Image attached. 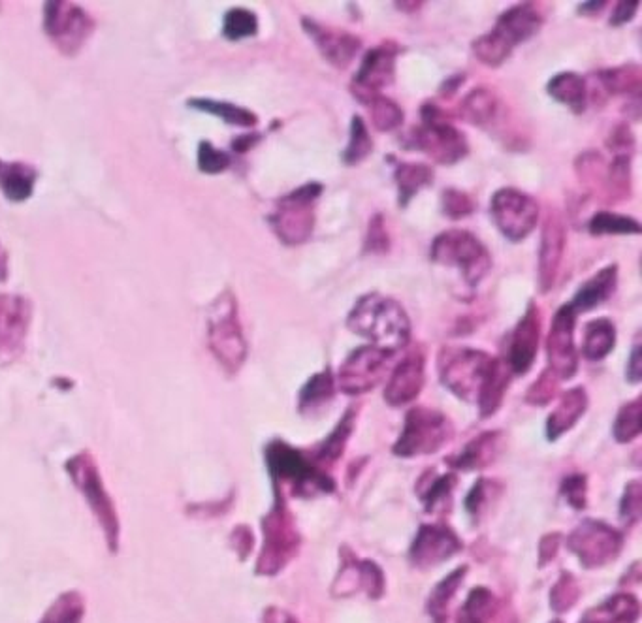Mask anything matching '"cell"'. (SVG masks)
I'll list each match as a JSON object with an SVG mask.
<instances>
[{
    "mask_svg": "<svg viewBox=\"0 0 642 623\" xmlns=\"http://www.w3.org/2000/svg\"><path fill=\"white\" fill-rule=\"evenodd\" d=\"M607 147L616 155H626V157H633L635 153V136L631 132V128L627 125H616L610 130L609 138H607Z\"/></svg>",
    "mask_w": 642,
    "mask_h": 623,
    "instance_id": "53",
    "label": "cell"
},
{
    "mask_svg": "<svg viewBox=\"0 0 642 623\" xmlns=\"http://www.w3.org/2000/svg\"><path fill=\"white\" fill-rule=\"evenodd\" d=\"M545 23V17L537 10V4L533 2H522L514 4L509 10H505L498 17L494 29L490 32L499 44L507 51L513 53V49L524 42L531 40L537 32L541 31Z\"/></svg>",
    "mask_w": 642,
    "mask_h": 623,
    "instance_id": "18",
    "label": "cell"
},
{
    "mask_svg": "<svg viewBox=\"0 0 642 623\" xmlns=\"http://www.w3.org/2000/svg\"><path fill=\"white\" fill-rule=\"evenodd\" d=\"M334 390H336V383L330 369H324L321 373L313 375L300 392V411L315 413L317 409H321L322 405H326L334 398Z\"/></svg>",
    "mask_w": 642,
    "mask_h": 623,
    "instance_id": "37",
    "label": "cell"
},
{
    "mask_svg": "<svg viewBox=\"0 0 642 623\" xmlns=\"http://www.w3.org/2000/svg\"><path fill=\"white\" fill-rule=\"evenodd\" d=\"M209 349L219 364L236 373L247 358V343L238 317V302L230 290L223 292L209 309Z\"/></svg>",
    "mask_w": 642,
    "mask_h": 623,
    "instance_id": "5",
    "label": "cell"
},
{
    "mask_svg": "<svg viewBox=\"0 0 642 623\" xmlns=\"http://www.w3.org/2000/svg\"><path fill=\"white\" fill-rule=\"evenodd\" d=\"M641 345L637 343L635 347H633V351H631V356H629V360H627V381L631 384H639L641 383V377H642V358H641Z\"/></svg>",
    "mask_w": 642,
    "mask_h": 623,
    "instance_id": "57",
    "label": "cell"
},
{
    "mask_svg": "<svg viewBox=\"0 0 642 623\" xmlns=\"http://www.w3.org/2000/svg\"><path fill=\"white\" fill-rule=\"evenodd\" d=\"M462 541L445 526H422L411 546V561L417 567H432L460 552Z\"/></svg>",
    "mask_w": 642,
    "mask_h": 623,
    "instance_id": "22",
    "label": "cell"
},
{
    "mask_svg": "<svg viewBox=\"0 0 642 623\" xmlns=\"http://www.w3.org/2000/svg\"><path fill=\"white\" fill-rule=\"evenodd\" d=\"M575 320L577 313L571 304H565L556 311L548 339H546V352H548V371L556 379H571L578 369V354L575 349Z\"/></svg>",
    "mask_w": 642,
    "mask_h": 623,
    "instance_id": "15",
    "label": "cell"
},
{
    "mask_svg": "<svg viewBox=\"0 0 642 623\" xmlns=\"http://www.w3.org/2000/svg\"><path fill=\"white\" fill-rule=\"evenodd\" d=\"M33 307L16 294H0V356L19 354L31 324Z\"/></svg>",
    "mask_w": 642,
    "mask_h": 623,
    "instance_id": "19",
    "label": "cell"
},
{
    "mask_svg": "<svg viewBox=\"0 0 642 623\" xmlns=\"http://www.w3.org/2000/svg\"><path fill=\"white\" fill-rule=\"evenodd\" d=\"M556 388H558L556 377L546 369L545 373L539 377V381L531 384V388L526 394V401L531 405H546L548 401L554 398Z\"/></svg>",
    "mask_w": 642,
    "mask_h": 623,
    "instance_id": "52",
    "label": "cell"
},
{
    "mask_svg": "<svg viewBox=\"0 0 642 623\" xmlns=\"http://www.w3.org/2000/svg\"><path fill=\"white\" fill-rule=\"evenodd\" d=\"M426 381V358L424 352L411 351L396 366L385 388V401L392 407H402L415 400Z\"/></svg>",
    "mask_w": 642,
    "mask_h": 623,
    "instance_id": "21",
    "label": "cell"
},
{
    "mask_svg": "<svg viewBox=\"0 0 642 623\" xmlns=\"http://www.w3.org/2000/svg\"><path fill=\"white\" fill-rule=\"evenodd\" d=\"M373 153V140H371L370 130L366 121L360 115H353L351 119V136H349V144L347 149L343 151L341 160L347 166H356L360 162L370 157Z\"/></svg>",
    "mask_w": 642,
    "mask_h": 623,
    "instance_id": "38",
    "label": "cell"
},
{
    "mask_svg": "<svg viewBox=\"0 0 642 623\" xmlns=\"http://www.w3.org/2000/svg\"><path fill=\"white\" fill-rule=\"evenodd\" d=\"M347 326L356 336L366 337L373 347L396 354L411 339V320L405 309L379 292L362 296L347 317Z\"/></svg>",
    "mask_w": 642,
    "mask_h": 623,
    "instance_id": "1",
    "label": "cell"
},
{
    "mask_svg": "<svg viewBox=\"0 0 642 623\" xmlns=\"http://www.w3.org/2000/svg\"><path fill=\"white\" fill-rule=\"evenodd\" d=\"M622 516L629 518L631 522L639 520L641 516V484L639 482H631L627 486L626 497L622 503Z\"/></svg>",
    "mask_w": 642,
    "mask_h": 623,
    "instance_id": "55",
    "label": "cell"
},
{
    "mask_svg": "<svg viewBox=\"0 0 642 623\" xmlns=\"http://www.w3.org/2000/svg\"><path fill=\"white\" fill-rule=\"evenodd\" d=\"M322 191L321 183L311 181L277 200L268 221L281 243L287 247H298L311 238L315 228V208Z\"/></svg>",
    "mask_w": 642,
    "mask_h": 623,
    "instance_id": "3",
    "label": "cell"
},
{
    "mask_svg": "<svg viewBox=\"0 0 642 623\" xmlns=\"http://www.w3.org/2000/svg\"><path fill=\"white\" fill-rule=\"evenodd\" d=\"M475 209H477V204L467 192L458 191V189H447L441 194V211H443V215H447L452 221L466 219V217L475 213Z\"/></svg>",
    "mask_w": 642,
    "mask_h": 623,
    "instance_id": "46",
    "label": "cell"
},
{
    "mask_svg": "<svg viewBox=\"0 0 642 623\" xmlns=\"http://www.w3.org/2000/svg\"><path fill=\"white\" fill-rule=\"evenodd\" d=\"M341 584V593L354 592L358 588H364L370 597H381L385 590V580L381 569L371 563V561H362L353 565H347L345 571L341 573L338 580V586Z\"/></svg>",
    "mask_w": 642,
    "mask_h": 623,
    "instance_id": "31",
    "label": "cell"
},
{
    "mask_svg": "<svg viewBox=\"0 0 642 623\" xmlns=\"http://www.w3.org/2000/svg\"><path fill=\"white\" fill-rule=\"evenodd\" d=\"M588 407V396L584 388H571L560 398V405L556 411L548 416L546 422V435L550 441H556L563 433L569 432L578 422V418L584 415Z\"/></svg>",
    "mask_w": 642,
    "mask_h": 623,
    "instance_id": "24",
    "label": "cell"
},
{
    "mask_svg": "<svg viewBox=\"0 0 642 623\" xmlns=\"http://www.w3.org/2000/svg\"><path fill=\"white\" fill-rule=\"evenodd\" d=\"M567 247V230L560 211L550 209L543 223L541 249H539V290L546 294L554 287L556 277L562 268L563 255Z\"/></svg>",
    "mask_w": 642,
    "mask_h": 623,
    "instance_id": "17",
    "label": "cell"
},
{
    "mask_svg": "<svg viewBox=\"0 0 642 623\" xmlns=\"http://www.w3.org/2000/svg\"><path fill=\"white\" fill-rule=\"evenodd\" d=\"M36 172L31 166L12 162L0 168V189L10 202H25L33 196Z\"/></svg>",
    "mask_w": 642,
    "mask_h": 623,
    "instance_id": "33",
    "label": "cell"
},
{
    "mask_svg": "<svg viewBox=\"0 0 642 623\" xmlns=\"http://www.w3.org/2000/svg\"><path fill=\"white\" fill-rule=\"evenodd\" d=\"M0 168H2V160H0Z\"/></svg>",
    "mask_w": 642,
    "mask_h": 623,
    "instance_id": "62",
    "label": "cell"
},
{
    "mask_svg": "<svg viewBox=\"0 0 642 623\" xmlns=\"http://www.w3.org/2000/svg\"><path fill=\"white\" fill-rule=\"evenodd\" d=\"M289 623H294V620H290V622H289Z\"/></svg>",
    "mask_w": 642,
    "mask_h": 623,
    "instance_id": "63",
    "label": "cell"
},
{
    "mask_svg": "<svg viewBox=\"0 0 642 623\" xmlns=\"http://www.w3.org/2000/svg\"><path fill=\"white\" fill-rule=\"evenodd\" d=\"M300 537L283 499L275 503L264 520V550L258 560V573L275 575L298 552Z\"/></svg>",
    "mask_w": 642,
    "mask_h": 623,
    "instance_id": "11",
    "label": "cell"
},
{
    "mask_svg": "<svg viewBox=\"0 0 642 623\" xmlns=\"http://www.w3.org/2000/svg\"><path fill=\"white\" fill-rule=\"evenodd\" d=\"M569 548L582 561L584 567L607 565L620 554L622 535L603 522L586 520L567 539Z\"/></svg>",
    "mask_w": 642,
    "mask_h": 623,
    "instance_id": "14",
    "label": "cell"
},
{
    "mask_svg": "<svg viewBox=\"0 0 642 623\" xmlns=\"http://www.w3.org/2000/svg\"><path fill=\"white\" fill-rule=\"evenodd\" d=\"M494 492H496V482L479 480L466 499V507L469 514L471 516H479L486 509V505L494 499Z\"/></svg>",
    "mask_w": 642,
    "mask_h": 623,
    "instance_id": "51",
    "label": "cell"
},
{
    "mask_svg": "<svg viewBox=\"0 0 642 623\" xmlns=\"http://www.w3.org/2000/svg\"><path fill=\"white\" fill-rule=\"evenodd\" d=\"M366 106L370 108L371 123L379 132H390L402 127L405 119L402 106L392 98L385 95L373 96Z\"/></svg>",
    "mask_w": 642,
    "mask_h": 623,
    "instance_id": "41",
    "label": "cell"
},
{
    "mask_svg": "<svg viewBox=\"0 0 642 623\" xmlns=\"http://www.w3.org/2000/svg\"><path fill=\"white\" fill-rule=\"evenodd\" d=\"M466 571L467 567H460L454 573H450L441 584H437V588L430 597V603H428V612L432 614L435 623H449L447 622V610H449L447 607H449L456 590L460 588Z\"/></svg>",
    "mask_w": 642,
    "mask_h": 623,
    "instance_id": "40",
    "label": "cell"
},
{
    "mask_svg": "<svg viewBox=\"0 0 642 623\" xmlns=\"http://www.w3.org/2000/svg\"><path fill=\"white\" fill-rule=\"evenodd\" d=\"M44 31L63 55L74 57L95 32V19L74 2L49 0L44 4Z\"/></svg>",
    "mask_w": 642,
    "mask_h": 623,
    "instance_id": "8",
    "label": "cell"
},
{
    "mask_svg": "<svg viewBox=\"0 0 642 623\" xmlns=\"http://www.w3.org/2000/svg\"><path fill=\"white\" fill-rule=\"evenodd\" d=\"M454 435L449 418L441 411L428 407H415L405 416L403 432L394 445V452L402 458L434 454L445 447Z\"/></svg>",
    "mask_w": 642,
    "mask_h": 623,
    "instance_id": "7",
    "label": "cell"
},
{
    "mask_svg": "<svg viewBox=\"0 0 642 623\" xmlns=\"http://www.w3.org/2000/svg\"><path fill=\"white\" fill-rule=\"evenodd\" d=\"M548 95L552 96L556 102L567 106L573 113L586 112L588 106V85L582 76L575 72H562L554 76L546 85Z\"/></svg>",
    "mask_w": 642,
    "mask_h": 623,
    "instance_id": "28",
    "label": "cell"
},
{
    "mask_svg": "<svg viewBox=\"0 0 642 623\" xmlns=\"http://www.w3.org/2000/svg\"><path fill=\"white\" fill-rule=\"evenodd\" d=\"M496 612V597L486 588L469 593L466 605L458 614V623H488Z\"/></svg>",
    "mask_w": 642,
    "mask_h": 623,
    "instance_id": "42",
    "label": "cell"
},
{
    "mask_svg": "<svg viewBox=\"0 0 642 623\" xmlns=\"http://www.w3.org/2000/svg\"><path fill=\"white\" fill-rule=\"evenodd\" d=\"M390 249V236L386 230L385 217L381 213L373 215L368 223V232L364 240L366 255H385Z\"/></svg>",
    "mask_w": 642,
    "mask_h": 623,
    "instance_id": "49",
    "label": "cell"
},
{
    "mask_svg": "<svg viewBox=\"0 0 642 623\" xmlns=\"http://www.w3.org/2000/svg\"><path fill=\"white\" fill-rule=\"evenodd\" d=\"M434 170L422 162H398L394 170V181L398 187V206L407 208L409 202L422 189H428L434 183Z\"/></svg>",
    "mask_w": 642,
    "mask_h": 623,
    "instance_id": "27",
    "label": "cell"
},
{
    "mask_svg": "<svg viewBox=\"0 0 642 623\" xmlns=\"http://www.w3.org/2000/svg\"><path fill=\"white\" fill-rule=\"evenodd\" d=\"M464 83V76H456V78H450V80L445 81L443 85V91H447V95H452L456 93V89Z\"/></svg>",
    "mask_w": 642,
    "mask_h": 623,
    "instance_id": "61",
    "label": "cell"
},
{
    "mask_svg": "<svg viewBox=\"0 0 642 623\" xmlns=\"http://www.w3.org/2000/svg\"><path fill=\"white\" fill-rule=\"evenodd\" d=\"M266 462L275 479L289 480L294 494L313 496L334 490V482L311 464L298 448L285 441H273L266 447Z\"/></svg>",
    "mask_w": 642,
    "mask_h": 623,
    "instance_id": "9",
    "label": "cell"
},
{
    "mask_svg": "<svg viewBox=\"0 0 642 623\" xmlns=\"http://www.w3.org/2000/svg\"><path fill=\"white\" fill-rule=\"evenodd\" d=\"M618 285V266L610 264L603 268L601 272L595 273L590 281H586L582 287L578 288L571 307L575 313H588L595 309L597 305L605 304L610 296L614 294Z\"/></svg>",
    "mask_w": 642,
    "mask_h": 623,
    "instance_id": "23",
    "label": "cell"
},
{
    "mask_svg": "<svg viewBox=\"0 0 642 623\" xmlns=\"http://www.w3.org/2000/svg\"><path fill=\"white\" fill-rule=\"evenodd\" d=\"M420 117L422 125L413 128L403 142L407 149L420 151L443 166L466 159L469 153L466 134L450 123L447 113L434 102H428L420 108Z\"/></svg>",
    "mask_w": 642,
    "mask_h": 623,
    "instance_id": "2",
    "label": "cell"
},
{
    "mask_svg": "<svg viewBox=\"0 0 642 623\" xmlns=\"http://www.w3.org/2000/svg\"><path fill=\"white\" fill-rule=\"evenodd\" d=\"M562 492L573 507L582 509L586 505V479L582 475H571L563 480Z\"/></svg>",
    "mask_w": 642,
    "mask_h": 623,
    "instance_id": "54",
    "label": "cell"
},
{
    "mask_svg": "<svg viewBox=\"0 0 642 623\" xmlns=\"http://www.w3.org/2000/svg\"><path fill=\"white\" fill-rule=\"evenodd\" d=\"M430 258L439 266L456 268L469 287H477L492 268L486 245L467 230L441 232L432 243Z\"/></svg>",
    "mask_w": 642,
    "mask_h": 623,
    "instance_id": "4",
    "label": "cell"
},
{
    "mask_svg": "<svg viewBox=\"0 0 642 623\" xmlns=\"http://www.w3.org/2000/svg\"><path fill=\"white\" fill-rule=\"evenodd\" d=\"M539 336H541V313H539V307H535L531 302L524 317L514 328L511 347H509V360H507L511 373L526 375L533 368L537 349H539Z\"/></svg>",
    "mask_w": 642,
    "mask_h": 623,
    "instance_id": "20",
    "label": "cell"
},
{
    "mask_svg": "<svg viewBox=\"0 0 642 623\" xmlns=\"http://www.w3.org/2000/svg\"><path fill=\"white\" fill-rule=\"evenodd\" d=\"M454 484H456L454 475H443V477H437V479L432 480L426 486V490L420 494L424 499V503H426V509L432 512L439 511V509H447L450 494L454 490Z\"/></svg>",
    "mask_w": 642,
    "mask_h": 623,
    "instance_id": "47",
    "label": "cell"
},
{
    "mask_svg": "<svg viewBox=\"0 0 642 623\" xmlns=\"http://www.w3.org/2000/svg\"><path fill=\"white\" fill-rule=\"evenodd\" d=\"M258 34V17L247 8H232L223 19V36L230 42H240Z\"/></svg>",
    "mask_w": 642,
    "mask_h": 623,
    "instance_id": "44",
    "label": "cell"
},
{
    "mask_svg": "<svg viewBox=\"0 0 642 623\" xmlns=\"http://www.w3.org/2000/svg\"><path fill=\"white\" fill-rule=\"evenodd\" d=\"M641 398L629 401L620 409L614 422V437L618 443H631L641 435Z\"/></svg>",
    "mask_w": 642,
    "mask_h": 623,
    "instance_id": "45",
    "label": "cell"
},
{
    "mask_svg": "<svg viewBox=\"0 0 642 623\" xmlns=\"http://www.w3.org/2000/svg\"><path fill=\"white\" fill-rule=\"evenodd\" d=\"M76 464H78V471H80V480H78V482H80L81 490L87 494L91 505L95 503V511L102 516V520H108V522L112 520L113 522L115 516H113L112 507H110V503H108V497H106L102 486H100V479H98L97 473L91 471V464H89V462L76 460ZM108 522H106V529L110 531Z\"/></svg>",
    "mask_w": 642,
    "mask_h": 623,
    "instance_id": "39",
    "label": "cell"
},
{
    "mask_svg": "<svg viewBox=\"0 0 642 623\" xmlns=\"http://www.w3.org/2000/svg\"><path fill=\"white\" fill-rule=\"evenodd\" d=\"M398 55L400 48L392 42H385L366 51L351 85V91L358 102L368 104L373 96L383 95L381 91L394 83Z\"/></svg>",
    "mask_w": 642,
    "mask_h": 623,
    "instance_id": "13",
    "label": "cell"
},
{
    "mask_svg": "<svg viewBox=\"0 0 642 623\" xmlns=\"http://www.w3.org/2000/svg\"><path fill=\"white\" fill-rule=\"evenodd\" d=\"M354 418H356V413L354 409H349L343 418L339 420L336 430L328 435V439L322 443L321 448L317 450V460L322 462V464H332L336 462L339 456L343 454V448H345V443L349 439V435L353 433L354 428Z\"/></svg>",
    "mask_w": 642,
    "mask_h": 623,
    "instance_id": "43",
    "label": "cell"
},
{
    "mask_svg": "<svg viewBox=\"0 0 642 623\" xmlns=\"http://www.w3.org/2000/svg\"><path fill=\"white\" fill-rule=\"evenodd\" d=\"M616 345V326L609 319L592 320L584 328L582 354L588 360H603Z\"/></svg>",
    "mask_w": 642,
    "mask_h": 623,
    "instance_id": "35",
    "label": "cell"
},
{
    "mask_svg": "<svg viewBox=\"0 0 642 623\" xmlns=\"http://www.w3.org/2000/svg\"><path fill=\"white\" fill-rule=\"evenodd\" d=\"M8 277V253L0 243V283H4Z\"/></svg>",
    "mask_w": 642,
    "mask_h": 623,
    "instance_id": "60",
    "label": "cell"
},
{
    "mask_svg": "<svg viewBox=\"0 0 642 623\" xmlns=\"http://www.w3.org/2000/svg\"><path fill=\"white\" fill-rule=\"evenodd\" d=\"M639 4H641L639 0H629V2L622 0V2H618V6L614 8V12L610 16V25L612 27H622L629 21H633V17L637 16V12H639Z\"/></svg>",
    "mask_w": 642,
    "mask_h": 623,
    "instance_id": "56",
    "label": "cell"
},
{
    "mask_svg": "<svg viewBox=\"0 0 642 623\" xmlns=\"http://www.w3.org/2000/svg\"><path fill=\"white\" fill-rule=\"evenodd\" d=\"M552 623H562V622H552Z\"/></svg>",
    "mask_w": 642,
    "mask_h": 623,
    "instance_id": "64",
    "label": "cell"
},
{
    "mask_svg": "<svg viewBox=\"0 0 642 623\" xmlns=\"http://www.w3.org/2000/svg\"><path fill=\"white\" fill-rule=\"evenodd\" d=\"M302 27L305 34L315 42L322 57L339 70L353 63L358 51L362 49V40L354 36L353 32L322 25L317 19H311V17H302Z\"/></svg>",
    "mask_w": 642,
    "mask_h": 623,
    "instance_id": "16",
    "label": "cell"
},
{
    "mask_svg": "<svg viewBox=\"0 0 642 623\" xmlns=\"http://www.w3.org/2000/svg\"><path fill=\"white\" fill-rule=\"evenodd\" d=\"M390 358V352L373 345L351 352L339 368V390L347 396H360L370 392L371 388L385 379Z\"/></svg>",
    "mask_w": 642,
    "mask_h": 623,
    "instance_id": "12",
    "label": "cell"
},
{
    "mask_svg": "<svg viewBox=\"0 0 642 623\" xmlns=\"http://www.w3.org/2000/svg\"><path fill=\"white\" fill-rule=\"evenodd\" d=\"M605 6H607V2L605 0H592V2H580L578 4V14H582V16H594V14H599V12H603L605 10Z\"/></svg>",
    "mask_w": 642,
    "mask_h": 623,
    "instance_id": "59",
    "label": "cell"
},
{
    "mask_svg": "<svg viewBox=\"0 0 642 623\" xmlns=\"http://www.w3.org/2000/svg\"><path fill=\"white\" fill-rule=\"evenodd\" d=\"M499 447H501V433H482L477 439L467 443V447L454 460H450V465L464 471L482 469L498 456Z\"/></svg>",
    "mask_w": 642,
    "mask_h": 623,
    "instance_id": "32",
    "label": "cell"
},
{
    "mask_svg": "<svg viewBox=\"0 0 642 623\" xmlns=\"http://www.w3.org/2000/svg\"><path fill=\"white\" fill-rule=\"evenodd\" d=\"M260 140H262V134H258V132H251V134H245V136L236 138V140L232 142V149H234L236 153H240V155H243V153H247L249 149H253V147H255V145H257Z\"/></svg>",
    "mask_w": 642,
    "mask_h": 623,
    "instance_id": "58",
    "label": "cell"
},
{
    "mask_svg": "<svg viewBox=\"0 0 642 623\" xmlns=\"http://www.w3.org/2000/svg\"><path fill=\"white\" fill-rule=\"evenodd\" d=\"M592 236H639L642 226L631 215H620L612 211H599L588 223Z\"/></svg>",
    "mask_w": 642,
    "mask_h": 623,
    "instance_id": "36",
    "label": "cell"
},
{
    "mask_svg": "<svg viewBox=\"0 0 642 623\" xmlns=\"http://www.w3.org/2000/svg\"><path fill=\"white\" fill-rule=\"evenodd\" d=\"M196 164H198V170L202 174L215 176V174H223L226 168L232 164V160L226 155L225 151H219L217 147H213V145L204 140L198 145Z\"/></svg>",
    "mask_w": 642,
    "mask_h": 623,
    "instance_id": "48",
    "label": "cell"
},
{
    "mask_svg": "<svg viewBox=\"0 0 642 623\" xmlns=\"http://www.w3.org/2000/svg\"><path fill=\"white\" fill-rule=\"evenodd\" d=\"M509 381H511V369L503 360L494 358L490 371L482 383L481 392L477 396L482 418L494 415L501 407L503 396L509 388Z\"/></svg>",
    "mask_w": 642,
    "mask_h": 623,
    "instance_id": "29",
    "label": "cell"
},
{
    "mask_svg": "<svg viewBox=\"0 0 642 623\" xmlns=\"http://www.w3.org/2000/svg\"><path fill=\"white\" fill-rule=\"evenodd\" d=\"M501 113L503 108L498 95L484 87L473 89L460 104V117L475 127H496Z\"/></svg>",
    "mask_w": 642,
    "mask_h": 623,
    "instance_id": "25",
    "label": "cell"
},
{
    "mask_svg": "<svg viewBox=\"0 0 642 623\" xmlns=\"http://www.w3.org/2000/svg\"><path fill=\"white\" fill-rule=\"evenodd\" d=\"M490 213L499 232L513 243L526 240L539 221V204L530 194L505 187L494 192Z\"/></svg>",
    "mask_w": 642,
    "mask_h": 623,
    "instance_id": "10",
    "label": "cell"
},
{
    "mask_svg": "<svg viewBox=\"0 0 642 623\" xmlns=\"http://www.w3.org/2000/svg\"><path fill=\"white\" fill-rule=\"evenodd\" d=\"M492 360L494 358L484 351L467 347H445L437 360L439 377L460 400L477 401Z\"/></svg>",
    "mask_w": 642,
    "mask_h": 623,
    "instance_id": "6",
    "label": "cell"
},
{
    "mask_svg": "<svg viewBox=\"0 0 642 623\" xmlns=\"http://www.w3.org/2000/svg\"><path fill=\"white\" fill-rule=\"evenodd\" d=\"M639 614V601L631 593H618L603 605L586 612L580 623H635Z\"/></svg>",
    "mask_w": 642,
    "mask_h": 623,
    "instance_id": "30",
    "label": "cell"
},
{
    "mask_svg": "<svg viewBox=\"0 0 642 623\" xmlns=\"http://www.w3.org/2000/svg\"><path fill=\"white\" fill-rule=\"evenodd\" d=\"M599 85L610 96H627L639 100L642 91L641 66L635 63L620 64L597 72Z\"/></svg>",
    "mask_w": 642,
    "mask_h": 623,
    "instance_id": "26",
    "label": "cell"
},
{
    "mask_svg": "<svg viewBox=\"0 0 642 623\" xmlns=\"http://www.w3.org/2000/svg\"><path fill=\"white\" fill-rule=\"evenodd\" d=\"M187 106L198 110V112L215 115L232 127L253 128L258 125V117L255 113L247 108L236 106V104H230V102H217L211 98H191L187 102Z\"/></svg>",
    "mask_w": 642,
    "mask_h": 623,
    "instance_id": "34",
    "label": "cell"
},
{
    "mask_svg": "<svg viewBox=\"0 0 642 623\" xmlns=\"http://www.w3.org/2000/svg\"><path fill=\"white\" fill-rule=\"evenodd\" d=\"M578 599V584L575 576L569 573H563L560 582L554 586L552 595H550V603L556 612H565L577 603Z\"/></svg>",
    "mask_w": 642,
    "mask_h": 623,
    "instance_id": "50",
    "label": "cell"
}]
</instances>
